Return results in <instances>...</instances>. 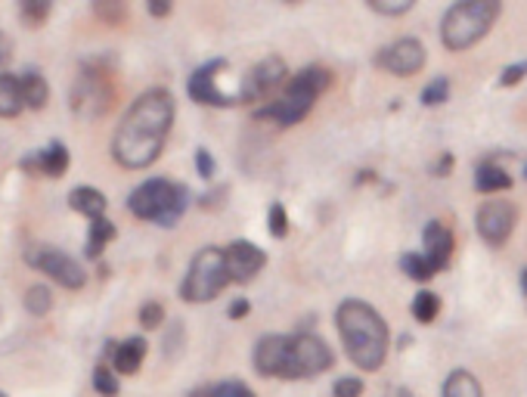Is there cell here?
<instances>
[{
    "label": "cell",
    "instance_id": "obj_1",
    "mask_svg": "<svg viewBox=\"0 0 527 397\" xmlns=\"http://www.w3.org/2000/svg\"><path fill=\"white\" fill-rule=\"evenodd\" d=\"M174 96L164 87L140 94L124 112L122 124H118L115 137H112V155L122 168L143 171L153 162H158L164 149V140L174 124Z\"/></svg>",
    "mask_w": 527,
    "mask_h": 397
},
{
    "label": "cell",
    "instance_id": "obj_2",
    "mask_svg": "<svg viewBox=\"0 0 527 397\" xmlns=\"http://www.w3.org/2000/svg\"><path fill=\"white\" fill-rule=\"evenodd\" d=\"M335 326L342 335V344L348 351L351 363L363 372H373L385 363L388 357V323L373 304L360 302V298H348L338 304L335 311Z\"/></svg>",
    "mask_w": 527,
    "mask_h": 397
},
{
    "label": "cell",
    "instance_id": "obj_3",
    "mask_svg": "<svg viewBox=\"0 0 527 397\" xmlns=\"http://www.w3.org/2000/svg\"><path fill=\"white\" fill-rule=\"evenodd\" d=\"M333 84V72L323 65H307L304 72H298L292 81H285V91L280 100H273L270 106L254 112L258 122H273L280 127L298 124L301 118H307V112L313 109V103L320 100L323 91H329Z\"/></svg>",
    "mask_w": 527,
    "mask_h": 397
},
{
    "label": "cell",
    "instance_id": "obj_4",
    "mask_svg": "<svg viewBox=\"0 0 527 397\" xmlns=\"http://www.w3.org/2000/svg\"><path fill=\"white\" fill-rule=\"evenodd\" d=\"M500 0H462L453 4L441 19V41L447 50H469L493 28L500 19Z\"/></svg>",
    "mask_w": 527,
    "mask_h": 397
},
{
    "label": "cell",
    "instance_id": "obj_5",
    "mask_svg": "<svg viewBox=\"0 0 527 397\" xmlns=\"http://www.w3.org/2000/svg\"><path fill=\"white\" fill-rule=\"evenodd\" d=\"M186 205H190V190L184 184L164 181V177L143 181L127 196V212L140 217V221H153L158 227H174L184 217Z\"/></svg>",
    "mask_w": 527,
    "mask_h": 397
},
{
    "label": "cell",
    "instance_id": "obj_6",
    "mask_svg": "<svg viewBox=\"0 0 527 397\" xmlns=\"http://www.w3.org/2000/svg\"><path fill=\"white\" fill-rule=\"evenodd\" d=\"M230 283L233 280L227 271V254H224V249H217V245H205L190 261V271H186L184 283H180V298L190 304L214 302Z\"/></svg>",
    "mask_w": 527,
    "mask_h": 397
},
{
    "label": "cell",
    "instance_id": "obj_7",
    "mask_svg": "<svg viewBox=\"0 0 527 397\" xmlns=\"http://www.w3.org/2000/svg\"><path fill=\"white\" fill-rule=\"evenodd\" d=\"M112 100H115V87H112V78H109V65L103 59H87L72 87L75 115L103 118L112 109Z\"/></svg>",
    "mask_w": 527,
    "mask_h": 397
},
{
    "label": "cell",
    "instance_id": "obj_8",
    "mask_svg": "<svg viewBox=\"0 0 527 397\" xmlns=\"http://www.w3.org/2000/svg\"><path fill=\"white\" fill-rule=\"evenodd\" d=\"M254 370L264 379H301L298 376V354L295 335H264L254 344Z\"/></svg>",
    "mask_w": 527,
    "mask_h": 397
},
{
    "label": "cell",
    "instance_id": "obj_9",
    "mask_svg": "<svg viewBox=\"0 0 527 397\" xmlns=\"http://www.w3.org/2000/svg\"><path fill=\"white\" fill-rule=\"evenodd\" d=\"M25 261L35 267V271L47 273L53 283H59L63 289H85L87 271L72 258V254L53 249V245H35V249L25 252Z\"/></svg>",
    "mask_w": 527,
    "mask_h": 397
},
{
    "label": "cell",
    "instance_id": "obj_10",
    "mask_svg": "<svg viewBox=\"0 0 527 397\" xmlns=\"http://www.w3.org/2000/svg\"><path fill=\"white\" fill-rule=\"evenodd\" d=\"M224 72H227V63H224V59H211V63L199 65V69L190 74V84H186V91H190L193 100L202 103V106H214V109L239 106V96L236 94L221 91Z\"/></svg>",
    "mask_w": 527,
    "mask_h": 397
},
{
    "label": "cell",
    "instance_id": "obj_11",
    "mask_svg": "<svg viewBox=\"0 0 527 397\" xmlns=\"http://www.w3.org/2000/svg\"><path fill=\"white\" fill-rule=\"evenodd\" d=\"M478 233L487 245L500 249V245L509 243L512 230L518 223V208L512 205L509 199H487L484 205L478 208Z\"/></svg>",
    "mask_w": 527,
    "mask_h": 397
},
{
    "label": "cell",
    "instance_id": "obj_12",
    "mask_svg": "<svg viewBox=\"0 0 527 397\" xmlns=\"http://www.w3.org/2000/svg\"><path fill=\"white\" fill-rule=\"evenodd\" d=\"M425 59H428L425 44H422L419 37H401V41L388 44V47H382L379 54H375V65L391 72V74L410 78V74L422 72Z\"/></svg>",
    "mask_w": 527,
    "mask_h": 397
},
{
    "label": "cell",
    "instance_id": "obj_13",
    "mask_svg": "<svg viewBox=\"0 0 527 397\" xmlns=\"http://www.w3.org/2000/svg\"><path fill=\"white\" fill-rule=\"evenodd\" d=\"M285 59L283 56H267L261 59L258 65H254L252 72L245 74L243 87H239V100H264V96H270L280 84H285Z\"/></svg>",
    "mask_w": 527,
    "mask_h": 397
},
{
    "label": "cell",
    "instance_id": "obj_14",
    "mask_svg": "<svg viewBox=\"0 0 527 397\" xmlns=\"http://www.w3.org/2000/svg\"><path fill=\"white\" fill-rule=\"evenodd\" d=\"M295 354H298V376L313 379L326 372L335 363V354L320 335L313 332H295Z\"/></svg>",
    "mask_w": 527,
    "mask_h": 397
},
{
    "label": "cell",
    "instance_id": "obj_15",
    "mask_svg": "<svg viewBox=\"0 0 527 397\" xmlns=\"http://www.w3.org/2000/svg\"><path fill=\"white\" fill-rule=\"evenodd\" d=\"M224 254H227V271H230L233 283H252L254 276L267 267V254H264V249L248 243V239L230 243L227 249H224Z\"/></svg>",
    "mask_w": 527,
    "mask_h": 397
},
{
    "label": "cell",
    "instance_id": "obj_16",
    "mask_svg": "<svg viewBox=\"0 0 527 397\" xmlns=\"http://www.w3.org/2000/svg\"><path fill=\"white\" fill-rule=\"evenodd\" d=\"M69 164H72V155H69V146L65 144H59V140H53V144H47L44 149H37V153L32 155H25L22 159V168L28 171V174H44V177H63L65 171H69Z\"/></svg>",
    "mask_w": 527,
    "mask_h": 397
},
{
    "label": "cell",
    "instance_id": "obj_17",
    "mask_svg": "<svg viewBox=\"0 0 527 397\" xmlns=\"http://www.w3.org/2000/svg\"><path fill=\"white\" fill-rule=\"evenodd\" d=\"M453 233H450L447 223L441 221H428L425 230H422V254L428 258V264L434 267V271H443V267L450 264V258H453Z\"/></svg>",
    "mask_w": 527,
    "mask_h": 397
},
{
    "label": "cell",
    "instance_id": "obj_18",
    "mask_svg": "<svg viewBox=\"0 0 527 397\" xmlns=\"http://www.w3.org/2000/svg\"><path fill=\"white\" fill-rule=\"evenodd\" d=\"M146 351L149 344L143 335H131V339L124 342H109L105 344V357L112 361V370L118 372V376H134V372H140L143 361H146Z\"/></svg>",
    "mask_w": 527,
    "mask_h": 397
},
{
    "label": "cell",
    "instance_id": "obj_19",
    "mask_svg": "<svg viewBox=\"0 0 527 397\" xmlns=\"http://www.w3.org/2000/svg\"><path fill=\"white\" fill-rule=\"evenodd\" d=\"M25 91L22 78L10 72H0V118H19L25 112Z\"/></svg>",
    "mask_w": 527,
    "mask_h": 397
},
{
    "label": "cell",
    "instance_id": "obj_20",
    "mask_svg": "<svg viewBox=\"0 0 527 397\" xmlns=\"http://www.w3.org/2000/svg\"><path fill=\"white\" fill-rule=\"evenodd\" d=\"M474 190L484 193V196H493V193H506L512 190V174L506 168H500L493 159H484L474 171Z\"/></svg>",
    "mask_w": 527,
    "mask_h": 397
},
{
    "label": "cell",
    "instance_id": "obj_21",
    "mask_svg": "<svg viewBox=\"0 0 527 397\" xmlns=\"http://www.w3.org/2000/svg\"><path fill=\"white\" fill-rule=\"evenodd\" d=\"M69 205H72V212L85 214L87 221H96V217H105L109 199H105L96 186H75L69 193Z\"/></svg>",
    "mask_w": 527,
    "mask_h": 397
},
{
    "label": "cell",
    "instance_id": "obj_22",
    "mask_svg": "<svg viewBox=\"0 0 527 397\" xmlns=\"http://www.w3.org/2000/svg\"><path fill=\"white\" fill-rule=\"evenodd\" d=\"M19 78H22V91H25V106L35 109V112H41L50 103V84H47V78H44L41 72H35V69L22 72Z\"/></svg>",
    "mask_w": 527,
    "mask_h": 397
},
{
    "label": "cell",
    "instance_id": "obj_23",
    "mask_svg": "<svg viewBox=\"0 0 527 397\" xmlns=\"http://www.w3.org/2000/svg\"><path fill=\"white\" fill-rule=\"evenodd\" d=\"M441 397H484V388H481V382L469 370H453L443 379Z\"/></svg>",
    "mask_w": 527,
    "mask_h": 397
},
{
    "label": "cell",
    "instance_id": "obj_24",
    "mask_svg": "<svg viewBox=\"0 0 527 397\" xmlns=\"http://www.w3.org/2000/svg\"><path fill=\"white\" fill-rule=\"evenodd\" d=\"M118 236L115 223L105 221V217H96V221H90V230H87V243H85V254L87 258H100L105 245L112 243V239Z\"/></svg>",
    "mask_w": 527,
    "mask_h": 397
},
{
    "label": "cell",
    "instance_id": "obj_25",
    "mask_svg": "<svg viewBox=\"0 0 527 397\" xmlns=\"http://www.w3.org/2000/svg\"><path fill=\"white\" fill-rule=\"evenodd\" d=\"M401 271L410 276V280H416V283H428L432 276H438V271H434V267L428 264V258L422 252H406V254H401Z\"/></svg>",
    "mask_w": 527,
    "mask_h": 397
},
{
    "label": "cell",
    "instance_id": "obj_26",
    "mask_svg": "<svg viewBox=\"0 0 527 397\" xmlns=\"http://www.w3.org/2000/svg\"><path fill=\"white\" fill-rule=\"evenodd\" d=\"M25 311L32 313V317H47L53 311V292L50 286H44V283H37L25 292Z\"/></svg>",
    "mask_w": 527,
    "mask_h": 397
},
{
    "label": "cell",
    "instance_id": "obj_27",
    "mask_svg": "<svg viewBox=\"0 0 527 397\" xmlns=\"http://www.w3.org/2000/svg\"><path fill=\"white\" fill-rule=\"evenodd\" d=\"M441 313V298L434 295V292H419L416 298H413V317L419 320V323H434Z\"/></svg>",
    "mask_w": 527,
    "mask_h": 397
},
{
    "label": "cell",
    "instance_id": "obj_28",
    "mask_svg": "<svg viewBox=\"0 0 527 397\" xmlns=\"http://www.w3.org/2000/svg\"><path fill=\"white\" fill-rule=\"evenodd\" d=\"M94 392L103 394V397H118V392H122V385H118V372L112 370V366L100 363L94 370Z\"/></svg>",
    "mask_w": 527,
    "mask_h": 397
},
{
    "label": "cell",
    "instance_id": "obj_29",
    "mask_svg": "<svg viewBox=\"0 0 527 397\" xmlns=\"http://www.w3.org/2000/svg\"><path fill=\"white\" fill-rule=\"evenodd\" d=\"M50 10H53V6L47 4V0H22V4H19V16H22V22H25L28 28L41 25V22L50 16Z\"/></svg>",
    "mask_w": 527,
    "mask_h": 397
},
{
    "label": "cell",
    "instance_id": "obj_30",
    "mask_svg": "<svg viewBox=\"0 0 527 397\" xmlns=\"http://www.w3.org/2000/svg\"><path fill=\"white\" fill-rule=\"evenodd\" d=\"M267 230L273 239H285L289 236V212H285L283 202H273L267 212Z\"/></svg>",
    "mask_w": 527,
    "mask_h": 397
},
{
    "label": "cell",
    "instance_id": "obj_31",
    "mask_svg": "<svg viewBox=\"0 0 527 397\" xmlns=\"http://www.w3.org/2000/svg\"><path fill=\"white\" fill-rule=\"evenodd\" d=\"M450 100V78H434L432 84H425L422 91V106H441V103Z\"/></svg>",
    "mask_w": 527,
    "mask_h": 397
},
{
    "label": "cell",
    "instance_id": "obj_32",
    "mask_svg": "<svg viewBox=\"0 0 527 397\" xmlns=\"http://www.w3.org/2000/svg\"><path fill=\"white\" fill-rule=\"evenodd\" d=\"M366 6L379 16H403L413 10V0H369Z\"/></svg>",
    "mask_w": 527,
    "mask_h": 397
},
{
    "label": "cell",
    "instance_id": "obj_33",
    "mask_svg": "<svg viewBox=\"0 0 527 397\" xmlns=\"http://www.w3.org/2000/svg\"><path fill=\"white\" fill-rule=\"evenodd\" d=\"M211 397H254L252 388L239 379H227V382H217L211 385Z\"/></svg>",
    "mask_w": 527,
    "mask_h": 397
},
{
    "label": "cell",
    "instance_id": "obj_34",
    "mask_svg": "<svg viewBox=\"0 0 527 397\" xmlns=\"http://www.w3.org/2000/svg\"><path fill=\"white\" fill-rule=\"evenodd\" d=\"M137 317H140V326L143 329H158V326L164 323V307L158 304V302H146V304L140 307Z\"/></svg>",
    "mask_w": 527,
    "mask_h": 397
},
{
    "label": "cell",
    "instance_id": "obj_35",
    "mask_svg": "<svg viewBox=\"0 0 527 397\" xmlns=\"http://www.w3.org/2000/svg\"><path fill=\"white\" fill-rule=\"evenodd\" d=\"M363 392H366V385H363V379L360 376H344L333 385L335 397H363Z\"/></svg>",
    "mask_w": 527,
    "mask_h": 397
},
{
    "label": "cell",
    "instance_id": "obj_36",
    "mask_svg": "<svg viewBox=\"0 0 527 397\" xmlns=\"http://www.w3.org/2000/svg\"><path fill=\"white\" fill-rule=\"evenodd\" d=\"M94 13L103 22H109V25H122V22L127 19V6L124 4H96Z\"/></svg>",
    "mask_w": 527,
    "mask_h": 397
},
{
    "label": "cell",
    "instance_id": "obj_37",
    "mask_svg": "<svg viewBox=\"0 0 527 397\" xmlns=\"http://www.w3.org/2000/svg\"><path fill=\"white\" fill-rule=\"evenodd\" d=\"M524 78H527V59H524V63H512V65L502 69L500 87H515V84H522Z\"/></svg>",
    "mask_w": 527,
    "mask_h": 397
},
{
    "label": "cell",
    "instance_id": "obj_38",
    "mask_svg": "<svg viewBox=\"0 0 527 397\" xmlns=\"http://www.w3.org/2000/svg\"><path fill=\"white\" fill-rule=\"evenodd\" d=\"M195 171H199V177H205V181L214 177L217 164H214V155H211L208 149H195Z\"/></svg>",
    "mask_w": 527,
    "mask_h": 397
},
{
    "label": "cell",
    "instance_id": "obj_39",
    "mask_svg": "<svg viewBox=\"0 0 527 397\" xmlns=\"http://www.w3.org/2000/svg\"><path fill=\"white\" fill-rule=\"evenodd\" d=\"M227 186H217V190H211L202 196V208H208V212H214V208H221L224 205V196H227Z\"/></svg>",
    "mask_w": 527,
    "mask_h": 397
},
{
    "label": "cell",
    "instance_id": "obj_40",
    "mask_svg": "<svg viewBox=\"0 0 527 397\" xmlns=\"http://www.w3.org/2000/svg\"><path fill=\"white\" fill-rule=\"evenodd\" d=\"M453 164H456V159H453V155H450V153H443V155H441V159H438V162H434L432 174H434V177H447V174H450V171H453Z\"/></svg>",
    "mask_w": 527,
    "mask_h": 397
},
{
    "label": "cell",
    "instance_id": "obj_41",
    "mask_svg": "<svg viewBox=\"0 0 527 397\" xmlns=\"http://www.w3.org/2000/svg\"><path fill=\"white\" fill-rule=\"evenodd\" d=\"M230 320H243V317H248V313H252V302H248V298H236V302L230 304Z\"/></svg>",
    "mask_w": 527,
    "mask_h": 397
},
{
    "label": "cell",
    "instance_id": "obj_42",
    "mask_svg": "<svg viewBox=\"0 0 527 397\" xmlns=\"http://www.w3.org/2000/svg\"><path fill=\"white\" fill-rule=\"evenodd\" d=\"M146 10H149V16L162 19V16H168V13H171V4H168V0H149Z\"/></svg>",
    "mask_w": 527,
    "mask_h": 397
},
{
    "label": "cell",
    "instance_id": "obj_43",
    "mask_svg": "<svg viewBox=\"0 0 527 397\" xmlns=\"http://www.w3.org/2000/svg\"><path fill=\"white\" fill-rule=\"evenodd\" d=\"M6 59H10V37L0 32V65H4Z\"/></svg>",
    "mask_w": 527,
    "mask_h": 397
},
{
    "label": "cell",
    "instance_id": "obj_44",
    "mask_svg": "<svg viewBox=\"0 0 527 397\" xmlns=\"http://www.w3.org/2000/svg\"><path fill=\"white\" fill-rule=\"evenodd\" d=\"M397 397H416V394H413L410 388H401V392H397Z\"/></svg>",
    "mask_w": 527,
    "mask_h": 397
},
{
    "label": "cell",
    "instance_id": "obj_45",
    "mask_svg": "<svg viewBox=\"0 0 527 397\" xmlns=\"http://www.w3.org/2000/svg\"><path fill=\"white\" fill-rule=\"evenodd\" d=\"M522 289H524V295H527V267L522 271Z\"/></svg>",
    "mask_w": 527,
    "mask_h": 397
},
{
    "label": "cell",
    "instance_id": "obj_46",
    "mask_svg": "<svg viewBox=\"0 0 527 397\" xmlns=\"http://www.w3.org/2000/svg\"><path fill=\"white\" fill-rule=\"evenodd\" d=\"M524 177H527V164H524Z\"/></svg>",
    "mask_w": 527,
    "mask_h": 397
},
{
    "label": "cell",
    "instance_id": "obj_47",
    "mask_svg": "<svg viewBox=\"0 0 527 397\" xmlns=\"http://www.w3.org/2000/svg\"><path fill=\"white\" fill-rule=\"evenodd\" d=\"M0 397H6V394H4V392H0Z\"/></svg>",
    "mask_w": 527,
    "mask_h": 397
}]
</instances>
